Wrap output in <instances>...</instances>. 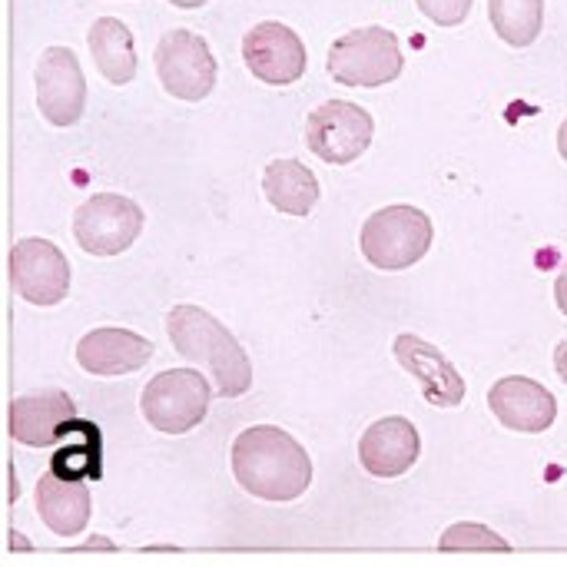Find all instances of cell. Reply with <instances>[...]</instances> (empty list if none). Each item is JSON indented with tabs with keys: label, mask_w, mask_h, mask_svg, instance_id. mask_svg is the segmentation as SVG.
<instances>
[{
	"label": "cell",
	"mask_w": 567,
	"mask_h": 567,
	"mask_svg": "<svg viewBox=\"0 0 567 567\" xmlns=\"http://www.w3.org/2000/svg\"><path fill=\"white\" fill-rule=\"evenodd\" d=\"M229 465L246 495L272 505L296 502L312 485L309 452L276 425H252L239 432L229 452Z\"/></svg>",
	"instance_id": "cell-1"
},
{
	"label": "cell",
	"mask_w": 567,
	"mask_h": 567,
	"mask_svg": "<svg viewBox=\"0 0 567 567\" xmlns=\"http://www.w3.org/2000/svg\"><path fill=\"white\" fill-rule=\"evenodd\" d=\"M166 332L183 359L206 365L223 399H239L252 385V365L236 336L199 306H176L166 316Z\"/></svg>",
	"instance_id": "cell-2"
},
{
	"label": "cell",
	"mask_w": 567,
	"mask_h": 567,
	"mask_svg": "<svg viewBox=\"0 0 567 567\" xmlns=\"http://www.w3.org/2000/svg\"><path fill=\"white\" fill-rule=\"evenodd\" d=\"M432 219L419 206H385L372 213L362 226L359 246L362 256L382 269V272H402L422 262V256L432 249Z\"/></svg>",
	"instance_id": "cell-3"
},
{
	"label": "cell",
	"mask_w": 567,
	"mask_h": 567,
	"mask_svg": "<svg viewBox=\"0 0 567 567\" xmlns=\"http://www.w3.org/2000/svg\"><path fill=\"white\" fill-rule=\"evenodd\" d=\"M329 76L346 86H385L392 83L402 66V47L399 37L385 27H359L342 33L326 56Z\"/></svg>",
	"instance_id": "cell-4"
},
{
	"label": "cell",
	"mask_w": 567,
	"mask_h": 567,
	"mask_svg": "<svg viewBox=\"0 0 567 567\" xmlns=\"http://www.w3.org/2000/svg\"><path fill=\"white\" fill-rule=\"evenodd\" d=\"M143 419L163 435H186L209 415V382L193 369H166L140 395Z\"/></svg>",
	"instance_id": "cell-5"
},
{
	"label": "cell",
	"mask_w": 567,
	"mask_h": 567,
	"mask_svg": "<svg viewBox=\"0 0 567 567\" xmlns=\"http://www.w3.org/2000/svg\"><path fill=\"white\" fill-rule=\"evenodd\" d=\"M163 90L176 100L199 103L216 86V56L193 30H166L153 53Z\"/></svg>",
	"instance_id": "cell-6"
},
{
	"label": "cell",
	"mask_w": 567,
	"mask_h": 567,
	"mask_svg": "<svg viewBox=\"0 0 567 567\" xmlns=\"http://www.w3.org/2000/svg\"><path fill=\"white\" fill-rule=\"evenodd\" d=\"M375 136V120L365 106L352 100H329L309 113L306 146L332 166H346L359 159Z\"/></svg>",
	"instance_id": "cell-7"
},
{
	"label": "cell",
	"mask_w": 567,
	"mask_h": 567,
	"mask_svg": "<svg viewBox=\"0 0 567 567\" xmlns=\"http://www.w3.org/2000/svg\"><path fill=\"white\" fill-rule=\"evenodd\" d=\"M143 229V209L120 193H96L73 213V239L90 256L126 252Z\"/></svg>",
	"instance_id": "cell-8"
},
{
	"label": "cell",
	"mask_w": 567,
	"mask_h": 567,
	"mask_svg": "<svg viewBox=\"0 0 567 567\" xmlns=\"http://www.w3.org/2000/svg\"><path fill=\"white\" fill-rule=\"evenodd\" d=\"M37 110L50 126H73L86 106V80L70 47H47L33 66Z\"/></svg>",
	"instance_id": "cell-9"
},
{
	"label": "cell",
	"mask_w": 567,
	"mask_h": 567,
	"mask_svg": "<svg viewBox=\"0 0 567 567\" xmlns=\"http://www.w3.org/2000/svg\"><path fill=\"white\" fill-rule=\"evenodd\" d=\"M7 266L13 292L30 306H56L70 292V262L50 239H20Z\"/></svg>",
	"instance_id": "cell-10"
},
{
	"label": "cell",
	"mask_w": 567,
	"mask_h": 567,
	"mask_svg": "<svg viewBox=\"0 0 567 567\" xmlns=\"http://www.w3.org/2000/svg\"><path fill=\"white\" fill-rule=\"evenodd\" d=\"M243 60L249 73L269 86H289L306 73V43L279 20H262L243 37Z\"/></svg>",
	"instance_id": "cell-11"
},
{
	"label": "cell",
	"mask_w": 567,
	"mask_h": 567,
	"mask_svg": "<svg viewBox=\"0 0 567 567\" xmlns=\"http://www.w3.org/2000/svg\"><path fill=\"white\" fill-rule=\"evenodd\" d=\"M7 425H10L13 442H20L27 449H50L73 425H80V419H76V405L66 392L43 389V392H30V395H17L7 412Z\"/></svg>",
	"instance_id": "cell-12"
},
{
	"label": "cell",
	"mask_w": 567,
	"mask_h": 567,
	"mask_svg": "<svg viewBox=\"0 0 567 567\" xmlns=\"http://www.w3.org/2000/svg\"><path fill=\"white\" fill-rule=\"evenodd\" d=\"M488 409L505 429L522 435H542L558 419V399L542 382L525 375L498 379L488 392Z\"/></svg>",
	"instance_id": "cell-13"
},
{
	"label": "cell",
	"mask_w": 567,
	"mask_h": 567,
	"mask_svg": "<svg viewBox=\"0 0 567 567\" xmlns=\"http://www.w3.org/2000/svg\"><path fill=\"white\" fill-rule=\"evenodd\" d=\"M392 352H395L399 365L422 385V395L435 409H455V405H462V399H465V379L445 359L442 349H435L422 336L402 332V336H395Z\"/></svg>",
	"instance_id": "cell-14"
},
{
	"label": "cell",
	"mask_w": 567,
	"mask_h": 567,
	"mask_svg": "<svg viewBox=\"0 0 567 567\" xmlns=\"http://www.w3.org/2000/svg\"><path fill=\"white\" fill-rule=\"evenodd\" d=\"M419 455H422L419 429L409 419H399V415L379 419L359 439L362 468L372 478H382V482H392V478H402L405 472H412Z\"/></svg>",
	"instance_id": "cell-15"
},
{
	"label": "cell",
	"mask_w": 567,
	"mask_h": 567,
	"mask_svg": "<svg viewBox=\"0 0 567 567\" xmlns=\"http://www.w3.org/2000/svg\"><path fill=\"white\" fill-rule=\"evenodd\" d=\"M153 359V342L130 329H93L76 342V362L86 375L120 379Z\"/></svg>",
	"instance_id": "cell-16"
},
{
	"label": "cell",
	"mask_w": 567,
	"mask_h": 567,
	"mask_svg": "<svg viewBox=\"0 0 567 567\" xmlns=\"http://www.w3.org/2000/svg\"><path fill=\"white\" fill-rule=\"evenodd\" d=\"M37 515L56 538H76L90 522V488L83 482L63 478L56 472L40 475L37 492Z\"/></svg>",
	"instance_id": "cell-17"
},
{
	"label": "cell",
	"mask_w": 567,
	"mask_h": 567,
	"mask_svg": "<svg viewBox=\"0 0 567 567\" xmlns=\"http://www.w3.org/2000/svg\"><path fill=\"white\" fill-rule=\"evenodd\" d=\"M262 193L266 199L286 216H309L319 203V179L299 159H272L262 169Z\"/></svg>",
	"instance_id": "cell-18"
},
{
	"label": "cell",
	"mask_w": 567,
	"mask_h": 567,
	"mask_svg": "<svg viewBox=\"0 0 567 567\" xmlns=\"http://www.w3.org/2000/svg\"><path fill=\"white\" fill-rule=\"evenodd\" d=\"M86 43H90L93 63L106 83L123 86L136 76V47H133V33L123 20H116V17L93 20Z\"/></svg>",
	"instance_id": "cell-19"
},
{
	"label": "cell",
	"mask_w": 567,
	"mask_h": 567,
	"mask_svg": "<svg viewBox=\"0 0 567 567\" xmlns=\"http://www.w3.org/2000/svg\"><path fill=\"white\" fill-rule=\"evenodd\" d=\"M488 17L508 47H532L545 27V0H488Z\"/></svg>",
	"instance_id": "cell-20"
},
{
	"label": "cell",
	"mask_w": 567,
	"mask_h": 567,
	"mask_svg": "<svg viewBox=\"0 0 567 567\" xmlns=\"http://www.w3.org/2000/svg\"><path fill=\"white\" fill-rule=\"evenodd\" d=\"M439 548L442 551H512L508 538H502L498 532L478 522H458L445 528V535L439 538Z\"/></svg>",
	"instance_id": "cell-21"
},
{
	"label": "cell",
	"mask_w": 567,
	"mask_h": 567,
	"mask_svg": "<svg viewBox=\"0 0 567 567\" xmlns=\"http://www.w3.org/2000/svg\"><path fill=\"white\" fill-rule=\"evenodd\" d=\"M415 3L439 27H458L472 13V0H415Z\"/></svg>",
	"instance_id": "cell-22"
},
{
	"label": "cell",
	"mask_w": 567,
	"mask_h": 567,
	"mask_svg": "<svg viewBox=\"0 0 567 567\" xmlns=\"http://www.w3.org/2000/svg\"><path fill=\"white\" fill-rule=\"evenodd\" d=\"M555 302H558V309L567 316V256L561 272H558V282H555Z\"/></svg>",
	"instance_id": "cell-23"
},
{
	"label": "cell",
	"mask_w": 567,
	"mask_h": 567,
	"mask_svg": "<svg viewBox=\"0 0 567 567\" xmlns=\"http://www.w3.org/2000/svg\"><path fill=\"white\" fill-rule=\"evenodd\" d=\"M555 369H558V375H561V382L567 385V339L555 349Z\"/></svg>",
	"instance_id": "cell-24"
},
{
	"label": "cell",
	"mask_w": 567,
	"mask_h": 567,
	"mask_svg": "<svg viewBox=\"0 0 567 567\" xmlns=\"http://www.w3.org/2000/svg\"><path fill=\"white\" fill-rule=\"evenodd\" d=\"M558 153H561V159L567 163V116L565 123H561V130H558Z\"/></svg>",
	"instance_id": "cell-25"
},
{
	"label": "cell",
	"mask_w": 567,
	"mask_h": 567,
	"mask_svg": "<svg viewBox=\"0 0 567 567\" xmlns=\"http://www.w3.org/2000/svg\"><path fill=\"white\" fill-rule=\"evenodd\" d=\"M173 7H183V10H196V7H203V3H209V0H169Z\"/></svg>",
	"instance_id": "cell-26"
}]
</instances>
